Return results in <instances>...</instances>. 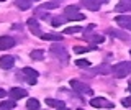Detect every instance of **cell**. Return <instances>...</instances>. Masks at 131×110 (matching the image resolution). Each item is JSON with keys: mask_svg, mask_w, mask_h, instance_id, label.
I'll return each mask as SVG.
<instances>
[{"mask_svg": "<svg viewBox=\"0 0 131 110\" xmlns=\"http://www.w3.org/2000/svg\"><path fill=\"white\" fill-rule=\"evenodd\" d=\"M113 72H115L116 77H126L128 74H131V63H128V61L118 63L116 66L113 67Z\"/></svg>", "mask_w": 131, "mask_h": 110, "instance_id": "cell-1", "label": "cell"}, {"mask_svg": "<svg viewBox=\"0 0 131 110\" xmlns=\"http://www.w3.org/2000/svg\"><path fill=\"white\" fill-rule=\"evenodd\" d=\"M49 51H51L59 61H62V63H67V59H69V58H67V51L62 48V44H61V43H54L51 48H49Z\"/></svg>", "mask_w": 131, "mask_h": 110, "instance_id": "cell-2", "label": "cell"}, {"mask_svg": "<svg viewBox=\"0 0 131 110\" xmlns=\"http://www.w3.org/2000/svg\"><path fill=\"white\" fill-rule=\"evenodd\" d=\"M71 87H72V89H75V91H77V92H80V94H85V95H92V89H90L87 84L80 82V81H77V79H72V81H71Z\"/></svg>", "mask_w": 131, "mask_h": 110, "instance_id": "cell-3", "label": "cell"}, {"mask_svg": "<svg viewBox=\"0 0 131 110\" xmlns=\"http://www.w3.org/2000/svg\"><path fill=\"white\" fill-rule=\"evenodd\" d=\"M90 105L95 108H102V107H106V108H113V104L105 99H102V97H93L92 100H90Z\"/></svg>", "mask_w": 131, "mask_h": 110, "instance_id": "cell-4", "label": "cell"}, {"mask_svg": "<svg viewBox=\"0 0 131 110\" xmlns=\"http://www.w3.org/2000/svg\"><path fill=\"white\" fill-rule=\"evenodd\" d=\"M23 74L28 77V84L35 85L36 84V79H38V71L36 69H31V67H23Z\"/></svg>", "mask_w": 131, "mask_h": 110, "instance_id": "cell-5", "label": "cell"}, {"mask_svg": "<svg viewBox=\"0 0 131 110\" xmlns=\"http://www.w3.org/2000/svg\"><path fill=\"white\" fill-rule=\"evenodd\" d=\"M12 46H15V39L10 36H0V51L10 49Z\"/></svg>", "mask_w": 131, "mask_h": 110, "instance_id": "cell-6", "label": "cell"}, {"mask_svg": "<svg viewBox=\"0 0 131 110\" xmlns=\"http://www.w3.org/2000/svg\"><path fill=\"white\" fill-rule=\"evenodd\" d=\"M26 25H28V28H30V31H31L33 35H38V36L43 35V33L39 31V23H38V20H36L35 17H33V18H28Z\"/></svg>", "mask_w": 131, "mask_h": 110, "instance_id": "cell-7", "label": "cell"}, {"mask_svg": "<svg viewBox=\"0 0 131 110\" xmlns=\"http://www.w3.org/2000/svg\"><path fill=\"white\" fill-rule=\"evenodd\" d=\"M28 95V92L25 91V89L21 87H13V89H10V97L13 100H18V99H23V97H26Z\"/></svg>", "mask_w": 131, "mask_h": 110, "instance_id": "cell-8", "label": "cell"}, {"mask_svg": "<svg viewBox=\"0 0 131 110\" xmlns=\"http://www.w3.org/2000/svg\"><path fill=\"white\" fill-rule=\"evenodd\" d=\"M13 64H15L13 56H2V58H0V67L2 69H12Z\"/></svg>", "mask_w": 131, "mask_h": 110, "instance_id": "cell-9", "label": "cell"}, {"mask_svg": "<svg viewBox=\"0 0 131 110\" xmlns=\"http://www.w3.org/2000/svg\"><path fill=\"white\" fill-rule=\"evenodd\" d=\"M102 5V0H84V7L92 12H97Z\"/></svg>", "mask_w": 131, "mask_h": 110, "instance_id": "cell-10", "label": "cell"}, {"mask_svg": "<svg viewBox=\"0 0 131 110\" xmlns=\"http://www.w3.org/2000/svg\"><path fill=\"white\" fill-rule=\"evenodd\" d=\"M115 12H131V0H120L116 7H115Z\"/></svg>", "mask_w": 131, "mask_h": 110, "instance_id": "cell-11", "label": "cell"}, {"mask_svg": "<svg viewBox=\"0 0 131 110\" xmlns=\"http://www.w3.org/2000/svg\"><path fill=\"white\" fill-rule=\"evenodd\" d=\"M115 20H116V23L123 28V30H129L131 31V20H129V17H116Z\"/></svg>", "mask_w": 131, "mask_h": 110, "instance_id": "cell-12", "label": "cell"}, {"mask_svg": "<svg viewBox=\"0 0 131 110\" xmlns=\"http://www.w3.org/2000/svg\"><path fill=\"white\" fill-rule=\"evenodd\" d=\"M41 38L44 41H56V43L62 41V35H57V33H44V35H41Z\"/></svg>", "mask_w": 131, "mask_h": 110, "instance_id": "cell-13", "label": "cell"}, {"mask_svg": "<svg viewBox=\"0 0 131 110\" xmlns=\"http://www.w3.org/2000/svg\"><path fill=\"white\" fill-rule=\"evenodd\" d=\"M15 5L20 10H30L31 8V0H15Z\"/></svg>", "mask_w": 131, "mask_h": 110, "instance_id": "cell-14", "label": "cell"}, {"mask_svg": "<svg viewBox=\"0 0 131 110\" xmlns=\"http://www.w3.org/2000/svg\"><path fill=\"white\" fill-rule=\"evenodd\" d=\"M46 104L49 107H54V108H62L64 107V102L62 100H56V99H46Z\"/></svg>", "mask_w": 131, "mask_h": 110, "instance_id": "cell-15", "label": "cell"}, {"mask_svg": "<svg viewBox=\"0 0 131 110\" xmlns=\"http://www.w3.org/2000/svg\"><path fill=\"white\" fill-rule=\"evenodd\" d=\"M110 35L115 36V38H120V39H128V35L125 33V31H120V30H110Z\"/></svg>", "mask_w": 131, "mask_h": 110, "instance_id": "cell-16", "label": "cell"}, {"mask_svg": "<svg viewBox=\"0 0 131 110\" xmlns=\"http://www.w3.org/2000/svg\"><path fill=\"white\" fill-rule=\"evenodd\" d=\"M75 13H79V8L77 7H66V10H64V15H66V18H69V17H72V15H75Z\"/></svg>", "mask_w": 131, "mask_h": 110, "instance_id": "cell-17", "label": "cell"}, {"mask_svg": "<svg viewBox=\"0 0 131 110\" xmlns=\"http://www.w3.org/2000/svg\"><path fill=\"white\" fill-rule=\"evenodd\" d=\"M26 108H30V110H38V108H39V102L36 100V99H28V100H26Z\"/></svg>", "mask_w": 131, "mask_h": 110, "instance_id": "cell-18", "label": "cell"}, {"mask_svg": "<svg viewBox=\"0 0 131 110\" xmlns=\"http://www.w3.org/2000/svg\"><path fill=\"white\" fill-rule=\"evenodd\" d=\"M31 59H35V61H43V59H44V51H41V49L31 51Z\"/></svg>", "mask_w": 131, "mask_h": 110, "instance_id": "cell-19", "label": "cell"}, {"mask_svg": "<svg viewBox=\"0 0 131 110\" xmlns=\"http://www.w3.org/2000/svg\"><path fill=\"white\" fill-rule=\"evenodd\" d=\"M80 31H82L80 26H69V28L64 30V33L66 35H74V33H80Z\"/></svg>", "mask_w": 131, "mask_h": 110, "instance_id": "cell-20", "label": "cell"}, {"mask_svg": "<svg viewBox=\"0 0 131 110\" xmlns=\"http://www.w3.org/2000/svg\"><path fill=\"white\" fill-rule=\"evenodd\" d=\"M0 108H15V100L12 99V100H5V102H2L0 104Z\"/></svg>", "mask_w": 131, "mask_h": 110, "instance_id": "cell-21", "label": "cell"}, {"mask_svg": "<svg viewBox=\"0 0 131 110\" xmlns=\"http://www.w3.org/2000/svg\"><path fill=\"white\" fill-rule=\"evenodd\" d=\"M75 66H79V67H90V63L87 59H75Z\"/></svg>", "mask_w": 131, "mask_h": 110, "instance_id": "cell-22", "label": "cell"}, {"mask_svg": "<svg viewBox=\"0 0 131 110\" xmlns=\"http://www.w3.org/2000/svg\"><path fill=\"white\" fill-rule=\"evenodd\" d=\"M84 18H85V15L79 12V13H75V15H72V17H69L67 20H71V22H80V20H84Z\"/></svg>", "mask_w": 131, "mask_h": 110, "instance_id": "cell-23", "label": "cell"}, {"mask_svg": "<svg viewBox=\"0 0 131 110\" xmlns=\"http://www.w3.org/2000/svg\"><path fill=\"white\" fill-rule=\"evenodd\" d=\"M112 69L113 67H110L108 64H103V66L98 67V72H102V74H110V72H112Z\"/></svg>", "mask_w": 131, "mask_h": 110, "instance_id": "cell-24", "label": "cell"}, {"mask_svg": "<svg viewBox=\"0 0 131 110\" xmlns=\"http://www.w3.org/2000/svg\"><path fill=\"white\" fill-rule=\"evenodd\" d=\"M89 39H90V41H93V43H103L105 41V38L102 35H93V36H90Z\"/></svg>", "mask_w": 131, "mask_h": 110, "instance_id": "cell-25", "label": "cell"}, {"mask_svg": "<svg viewBox=\"0 0 131 110\" xmlns=\"http://www.w3.org/2000/svg\"><path fill=\"white\" fill-rule=\"evenodd\" d=\"M67 18H62V17H59V18H52L51 20V23H52V26H59V25H62V23L66 22Z\"/></svg>", "mask_w": 131, "mask_h": 110, "instance_id": "cell-26", "label": "cell"}, {"mask_svg": "<svg viewBox=\"0 0 131 110\" xmlns=\"http://www.w3.org/2000/svg\"><path fill=\"white\" fill-rule=\"evenodd\" d=\"M74 51H75V54H82V53H87L89 48H82V46H75L74 48Z\"/></svg>", "mask_w": 131, "mask_h": 110, "instance_id": "cell-27", "label": "cell"}, {"mask_svg": "<svg viewBox=\"0 0 131 110\" xmlns=\"http://www.w3.org/2000/svg\"><path fill=\"white\" fill-rule=\"evenodd\" d=\"M43 7L44 8H57L59 5H57V3H46V5H43Z\"/></svg>", "mask_w": 131, "mask_h": 110, "instance_id": "cell-28", "label": "cell"}, {"mask_svg": "<svg viewBox=\"0 0 131 110\" xmlns=\"http://www.w3.org/2000/svg\"><path fill=\"white\" fill-rule=\"evenodd\" d=\"M121 104L125 105V107H129V105H131V99H123V100H121Z\"/></svg>", "mask_w": 131, "mask_h": 110, "instance_id": "cell-29", "label": "cell"}, {"mask_svg": "<svg viewBox=\"0 0 131 110\" xmlns=\"http://www.w3.org/2000/svg\"><path fill=\"white\" fill-rule=\"evenodd\" d=\"M5 95H7V92L3 91V89H0V99H3V97H5Z\"/></svg>", "mask_w": 131, "mask_h": 110, "instance_id": "cell-30", "label": "cell"}, {"mask_svg": "<svg viewBox=\"0 0 131 110\" xmlns=\"http://www.w3.org/2000/svg\"><path fill=\"white\" fill-rule=\"evenodd\" d=\"M57 110H69V108H66V107H62V108H57Z\"/></svg>", "mask_w": 131, "mask_h": 110, "instance_id": "cell-31", "label": "cell"}, {"mask_svg": "<svg viewBox=\"0 0 131 110\" xmlns=\"http://www.w3.org/2000/svg\"><path fill=\"white\" fill-rule=\"evenodd\" d=\"M103 2H108V0H102V3H103Z\"/></svg>", "mask_w": 131, "mask_h": 110, "instance_id": "cell-32", "label": "cell"}, {"mask_svg": "<svg viewBox=\"0 0 131 110\" xmlns=\"http://www.w3.org/2000/svg\"><path fill=\"white\" fill-rule=\"evenodd\" d=\"M31 2H36V0H31Z\"/></svg>", "mask_w": 131, "mask_h": 110, "instance_id": "cell-33", "label": "cell"}, {"mask_svg": "<svg viewBox=\"0 0 131 110\" xmlns=\"http://www.w3.org/2000/svg\"><path fill=\"white\" fill-rule=\"evenodd\" d=\"M0 2H3V0H0Z\"/></svg>", "mask_w": 131, "mask_h": 110, "instance_id": "cell-34", "label": "cell"}]
</instances>
